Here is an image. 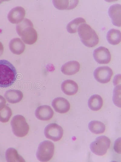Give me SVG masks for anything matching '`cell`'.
Returning <instances> with one entry per match:
<instances>
[{"label": "cell", "mask_w": 121, "mask_h": 162, "mask_svg": "<svg viewBox=\"0 0 121 162\" xmlns=\"http://www.w3.org/2000/svg\"><path fill=\"white\" fill-rule=\"evenodd\" d=\"M88 128L92 133L96 134L103 133L106 129L105 125L102 122L97 120L91 121L89 123Z\"/></svg>", "instance_id": "22"}, {"label": "cell", "mask_w": 121, "mask_h": 162, "mask_svg": "<svg viewBox=\"0 0 121 162\" xmlns=\"http://www.w3.org/2000/svg\"><path fill=\"white\" fill-rule=\"evenodd\" d=\"M25 9L21 6H17L12 8L8 15L9 21L13 24H18L22 21L25 16Z\"/></svg>", "instance_id": "10"}, {"label": "cell", "mask_w": 121, "mask_h": 162, "mask_svg": "<svg viewBox=\"0 0 121 162\" xmlns=\"http://www.w3.org/2000/svg\"><path fill=\"white\" fill-rule=\"evenodd\" d=\"M108 14L113 24L117 27L121 25V5L116 4L111 5L108 9Z\"/></svg>", "instance_id": "11"}, {"label": "cell", "mask_w": 121, "mask_h": 162, "mask_svg": "<svg viewBox=\"0 0 121 162\" xmlns=\"http://www.w3.org/2000/svg\"><path fill=\"white\" fill-rule=\"evenodd\" d=\"M54 146L49 140L43 141L39 144L36 152L38 159L41 162H47L52 157L54 152Z\"/></svg>", "instance_id": "5"}, {"label": "cell", "mask_w": 121, "mask_h": 162, "mask_svg": "<svg viewBox=\"0 0 121 162\" xmlns=\"http://www.w3.org/2000/svg\"><path fill=\"white\" fill-rule=\"evenodd\" d=\"M54 114V111L49 106L44 105L37 108L35 111V115L39 120L47 121L51 119Z\"/></svg>", "instance_id": "12"}, {"label": "cell", "mask_w": 121, "mask_h": 162, "mask_svg": "<svg viewBox=\"0 0 121 162\" xmlns=\"http://www.w3.org/2000/svg\"><path fill=\"white\" fill-rule=\"evenodd\" d=\"M85 19L82 17L77 18L70 22L67 25L66 29L70 33H74L78 31L79 26L82 24L86 23Z\"/></svg>", "instance_id": "23"}, {"label": "cell", "mask_w": 121, "mask_h": 162, "mask_svg": "<svg viewBox=\"0 0 121 162\" xmlns=\"http://www.w3.org/2000/svg\"><path fill=\"white\" fill-rule=\"evenodd\" d=\"M17 73L14 66L5 59L0 60V87L11 86L16 80Z\"/></svg>", "instance_id": "1"}, {"label": "cell", "mask_w": 121, "mask_h": 162, "mask_svg": "<svg viewBox=\"0 0 121 162\" xmlns=\"http://www.w3.org/2000/svg\"><path fill=\"white\" fill-rule=\"evenodd\" d=\"M121 33L119 30L114 29H110L107 32L106 39L108 42L113 45L119 44L121 42Z\"/></svg>", "instance_id": "20"}, {"label": "cell", "mask_w": 121, "mask_h": 162, "mask_svg": "<svg viewBox=\"0 0 121 162\" xmlns=\"http://www.w3.org/2000/svg\"><path fill=\"white\" fill-rule=\"evenodd\" d=\"M54 6L60 10H70L74 8L78 4V0H53Z\"/></svg>", "instance_id": "17"}, {"label": "cell", "mask_w": 121, "mask_h": 162, "mask_svg": "<svg viewBox=\"0 0 121 162\" xmlns=\"http://www.w3.org/2000/svg\"><path fill=\"white\" fill-rule=\"evenodd\" d=\"M113 74L112 69L107 66L98 67L93 72V75L95 79L102 83H106L109 82Z\"/></svg>", "instance_id": "8"}, {"label": "cell", "mask_w": 121, "mask_h": 162, "mask_svg": "<svg viewBox=\"0 0 121 162\" xmlns=\"http://www.w3.org/2000/svg\"><path fill=\"white\" fill-rule=\"evenodd\" d=\"M4 96L8 102L11 103H15L20 102L22 100L23 94L20 90L10 89L5 92Z\"/></svg>", "instance_id": "18"}, {"label": "cell", "mask_w": 121, "mask_h": 162, "mask_svg": "<svg viewBox=\"0 0 121 162\" xmlns=\"http://www.w3.org/2000/svg\"><path fill=\"white\" fill-rule=\"evenodd\" d=\"M111 143L107 137L102 136L97 137L90 145L91 151L95 154L102 156L105 155L109 149Z\"/></svg>", "instance_id": "6"}, {"label": "cell", "mask_w": 121, "mask_h": 162, "mask_svg": "<svg viewBox=\"0 0 121 162\" xmlns=\"http://www.w3.org/2000/svg\"><path fill=\"white\" fill-rule=\"evenodd\" d=\"M93 55L95 60L99 64H106L111 60V54L108 49L104 46H100L95 49Z\"/></svg>", "instance_id": "9"}, {"label": "cell", "mask_w": 121, "mask_h": 162, "mask_svg": "<svg viewBox=\"0 0 121 162\" xmlns=\"http://www.w3.org/2000/svg\"><path fill=\"white\" fill-rule=\"evenodd\" d=\"M44 133L45 137L54 141H57L61 139L63 134L62 127L56 123H51L45 127Z\"/></svg>", "instance_id": "7"}, {"label": "cell", "mask_w": 121, "mask_h": 162, "mask_svg": "<svg viewBox=\"0 0 121 162\" xmlns=\"http://www.w3.org/2000/svg\"><path fill=\"white\" fill-rule=\"evenodd\" d=\"M6 103V101L5 98L0 95V110L5 106Z\"/></svg>", "instance_id": "27"}, {"label": "cell", "mask_w": 121, "mask_h": 162, "mask_svg": "<svg viewBox=\"0 0 121 162\" xmlns=\"http://www.w3.org/2000/svg\"><path fill=\"white\" fill-rule=\"evenodd\" d=\"M62 91L68 95H73L75 94L78 90L77 84L71 79H67L64 81L61 86Z\"/></svg>", "instance_id": "15"}, {"label": "cell", "mask_w": 121, "mask_h": 162, "mask_svg": "<svg viewBox=\"0 0 121 162\" xmlns=\"http://www.w3.org/2000/svg\"><path fill=\"white\" fill-rule=\"evenodd\" d=\"M12 113L11 108L8 106L0 110V121L3 123L8 122L10 118Z\"/></svg>", "instance_id": "24"}, {"label": "cell", "mask_w": 121, "mask_h": 162, "mask_svg": "<svg viewBox=\"0 0 121 162\" xmlns=\"http://www.w3.org/2000/svg\"><path fill=\"white\" fill-rule=\"evenodd\" d=\"M78 34L82 42L88 47H93L99 42V37L95 30L88 24H81L78 29Z\"/></svg>", "instance_id": "3"}, {"label": "cell", "mask_w": 121, "mask_h": 162, "mask_svg": "<svg viewBox=\"0 0 121 162\" xmlns=\"http://www.w3.org/2000/svg\"><path fill=\"white\" fill-rule=\"evenodd\" d=\"M16 30L18 34L25 43L32 45L36 42L38 34L30 20L24 19L17 25Z\"/></svg>", "instance_id": "2"}, {"label": "cell", "mask_w": 121, "mask_h": 162, "mask_svg": "<svg viewBox=\"0 0 121 162\" xmlns=\"http://www.w3.org/2000/svg\"><path fill=\"white\" fill-rule=\"evenodd\" d=\"M9 48L13 54L20 55L22 53L25 49V45L20 39L14 38L11 39L9 44Z\"/></svg>", "instance_id": "16"}, {"label": "cell", "mask_w": 121, "mask_h": 162, "mask_svg": "<svg viewBox=\"0 0 121 162\" xmlns=\"http://www.w3.org/2000/svg\"><path fill=\"white\" fill-rule=\"evenodd\" d=\"M103 103V101L101 97L98 94H94L89 99L88 105L91 110L97 111L101 108Z\"/></svg>", "instance_id": "19"}, {"label": "cell", "mask_w": 121, "mask_h": 162, "mask_svg": "<svg viewBox=\"0 0 121 162\" xmlns=\"http://www.w3.org/2000/svg\"><path fill=\"white\" fill-rule=\"evenodd\" d=\"M80 69V64L75 60L68 61L63 65L61 68L62 72L64 74L72 75L78 72Z\"/></svg>", "instance_id": "14"}, {"label": "cell", "mask_w": 121, "mask_h": 162, "mask_svg": "<svg viewBox=\"0 0 121 162\" xmlns=\"http://www.w3.org/2000/svg\"><path fill=\"white\" fill-rule=\"evenodd\" d=\"M4 50L3 46L2 43L0 42V56L2 55Z\"/></svg>", "instance_id": "28"}, {"label": "cell", "mask_w": 121, "mask_h": 162, "mask_svg": "<svg viewBox=\"0 0 121 162\" xmlns=\"http://www.w3.org/2000/svg\"><path fill=\"white\" fill-rule=\"evenodd\" d=\"M6 159L8 162H25L21 156L19 155L17 150L13 148L7 149L5 153Z\"/></svg>", "instance_id": "21"}, {"label": "cell", "mask_w": 121, "mask_h": 162, "mask_svg": "<svg viewBox=\"0 0 121 162\" xmlns=\"http://www.w3.org/2000/svg\"><path fill=\"white\" fill-rule=\"evenodd\" d=\"M114 148L116 152L120 154L121 153V139L120 138L117 139L115 141Z\"/></svg>", "instance_id": "26"}, {"label": "cell", "mask_w": 121, "mask_h": 162, "mask_svg": "<svg viewBox=\"0 0 121 162\" xmlns=\"http://www.w3.org/2000/svg\"><path fill=\"white\" fill-rule=\"evenodd\" d=\"M121 85L116 86L113 90V101L118 107H120L121 103Z\"/></svg>", "instance_id": "25"}, {"label": "cell", "mask_w": 121, "mask_h": 162, "mask_svg": "<svg viewBox=\"0 0 121 162\" xmlns=\"http://www.w3.org/2000/svg\"><path fill=\"white\" fill-rule=\"evenodd\" d=\"M52 106L57 112L65 113L68 112L70 109V104L68 101L62 97H57L52 101Z\"/></svg>", "instance_id": "13"}, {"label": "cell", "mask_w": 121, "mask_h": 162, "mask_svg": "<svg viewBox=\"0 0 121 162\" xmlns=\"http://www.w3.org/2000/svg\"><path fill=\"white\" fill-rule=\"evenodd\" d=\"M11 124L14 134L18 137L26 135L29 130V126L25 118L22 115H17L12 118Z\"/></svg>", "instance_id": "4"}]
</instances>
